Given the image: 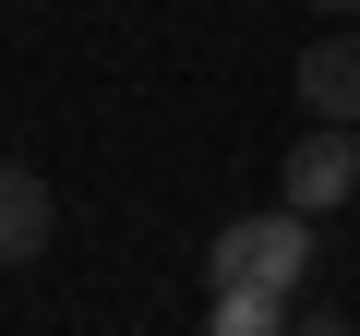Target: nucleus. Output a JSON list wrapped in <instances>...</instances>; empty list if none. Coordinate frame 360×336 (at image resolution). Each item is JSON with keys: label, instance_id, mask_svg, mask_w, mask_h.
<instances>
[{"label": "nucleus", "instance_id": "nucleus-1", "mask_svg": "<svg viewBox=\"0 0 360 336\" xmlns=\"http://www.w3.org/2000/svg\"><path fill=\"white\" fill-rule=\"evenodd\" d=\"M300 276H312V217H300V205L229 217L217 252H205V288H276V300H300Z\"/></svg>", "mask_w": 360, "mask_h": 336}, {"label": "nucleus", "instance_id": "nucleus-2", "mask_svg": "<svg viewBox=\"0 0 360 336\" xmlns=\"http://www.w3.org/2000/svg\"><path fill=\"white\" fill-rule=\"evenodd\" d=\"M276 205H300V217H324V205H360V132H348V120H312V132L288 144V168H276Z\"/></svg>", "mask_w": 360, "mask_h": 336}, {"label": "nucleus", "instance_id": "nucleus-3", "mask_svg": "<svg viewBox=\"0 0 360 336\" xmlns=\"http://www.w3.org/2000/svg\"><path fill=\"white\" fill-rule=\"evenodd\" d=\"M49 240H60V205H49V181H37L25 156H0V276H13V264H37Z\"/></svg>", "mask_w": 360, "mask_h": 336}, {"label": "nucleus", "instance_id": "nucleus-4", "mask_svg": "<svg viewBox=\"0 0 360 336\" xmlns=\"http://www.w3.org/2000/svg\"><path fill=\"white\" fill-rule=\"evenodd\" d=\"M300 120H360V37L300 49Z\"/></svg>", "mask_w": 360, "mask_h": 336}, {"label": "nucleus", "instance_id": "nucleus-5", "mask_svg": "<svg viewBox=\"0 0 360 336\" xmlns=\"http://www.w3.org/2000/svg\"><path fill=\"white\" fill-rule=\"evenodd\" d=\"M217 312H205V336H288V300L276 288H205Z\"/></svg>", "mask_w": 360, "mask_h": 336}, {"label": "nucleus", "instance_id": "nucleus-6", "mask_svg": "<svg viewBox=\"0 0 360 336\" xmlns=\"http://www.w3.org/2000/svg\"><path fill=\"white\" fill-rule=\"evenodd\" d=\"M324 13H360V0H324Z\"/></svg>", "mask_w": 360, "mask_h": 336}, {"label": "nucleus", "instance_id": "nucleus-7", "mask_svg": "<svg viewBox=\"0 0 360 336\" xmlns=\"http://www.w3.org/2000/svg\"><path fill=\"white\" fill-rule=\"evenodd\" d=\"M312 336H336V324H312Z\"/></svg>", "mask_w": 360, "mask_h": 336}]
</instances>
